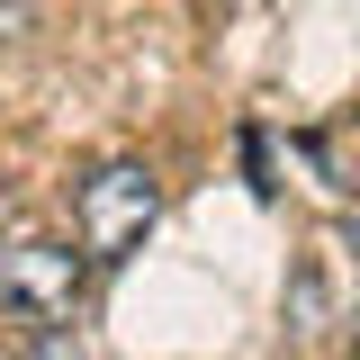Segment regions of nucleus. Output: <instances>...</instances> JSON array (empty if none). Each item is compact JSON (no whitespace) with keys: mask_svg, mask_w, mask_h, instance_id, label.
Instances as JSON below:
<instances>
[{"mask_svg":"<svg viewBox=\"0 0 360 360\" xmlns=\"http://www.w3.org/2000/svg\"><path fill=\"white\" fill-rule=\"evenodd\" d=\"M352 352H360V307H352Z\"/></svg>","mask_w":360,"mask_h":360,"instance_id":"obj_5","label":"nucleus"},{"mask_svg":"<svg viewBox=\"0 0 360 360\" xmlns=\"http://www.w3.org/2000/svg\"><path fill=\"white\" fill-rule=\"evenodd\" d=\"M352 252H360V234H352Z\"/></svg>","mask_w":360,"mask_h":360,"instance_id":"obj_6","label":"nucleus"},{"mask_svg":"<svg viewBox=\"0 0 360 360\" xmlns=\"http://www.w3.org/2000/svg\"><path fill=\"white\" fill-rule=\"evenodd\" d=\"M82 288H90V262L72 252V243H45V234L0 243V307L27 315L37 333L72 324V315H82Z\"/></svg>","mask_w":360,"mask_h":360,"instance_id":"obj_2","label":"nucleus"},{"mask_svg":"<svg viewBox=\"0 0 360 360\" xmlns=\"http://www.w3.org/2000/svg\"><path fill=\"white\" fill-rule=\"evenodd\" d=\"M18 360H99V342H90L82 324H54V333H27Z\"/></svg>","mask_w":360,"mask_h":360,"instance_id":"obj_4","label":"nucleus"},{"mask_svg":"<svg viewBox=\"0 0 360 360\" xmlns=\"http://www.w3.org/2000/svg\"><path fill=\"white\" fill-rule=\"evenodd\" d=\"M288 333H297V342H315V333H324V270H297V288H288Z\"/></svg>","mask_w":360,"mask_h":360,"instance_id":"obj_3","label":"nucleus"},{"mask_svg":"<svg viewBox=\"0 0 360 360\" xmlns=\"http://www.w3.org/2000/svg\"><path fill=\"white\" fill-rule=\"evenodd\" d=\"M162 217V180L144 162H99L72 189V225H82V262H127Z\"/></svg>","mask_w":360,"mask_h":360,"instance_id":"obj_1","label":"nucleus"}]
</instances>
